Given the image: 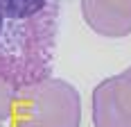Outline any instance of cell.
Masks as SVG:
<instances>
[{"mask_svg":"<svg viewBox=\"0 0 131 127\" xmlns=\"http://www.w3.org/2000/svg\"><path fill=\"white\" fill-rule=\"evenodd\" d=\"M59 32V0H52L39 16L5 21L0 37V79L23 91L50 77L54 43Z\"/></svg>","mask_w":131,"mask_h":127,"instance_id":"6da1fadb","label":"cell"},{"mask_svg":"<svg viewBox=\"0 0 131 127\" xmlns=\"http://www.w3.org/2000/svg\"><path fill=\"white\" fill-rule=\"evenodd\" d=\"M14 114V127H79L81 98L70 82L48 77L18 91Z\"/></svg>","mask_w":131,"mask_h":127,"instance_id":"7a4b0ae2","label":"cell"},{"mask_svg":"<svg viewBox=\"0 0 131 127\" xmlns=\"http://www.w3.org/2000/svg\"><path fill=\"white\" fill-rule=\"evenodd\" d=\"M93 125L131 127V77L118 73L93 89Z\"/></svg>","mask_w":131,"mask_h":127,"instance_id":"3957f363","label":"cell"},{"mask_svg":"<svg viewBox=\"0 0 131 127\" xmlns=\"http://www.w3.org/2000/svg\"><path fill=\"white\" fill-rule=\"evenodd\" d=\"M81 16L95 34L108 39L131 34V0H81Z\"/></svg>","mask_w":131,"mask_h":127,"instance_id":"277c9868","label":"cell"},{"mask_svg":"<svg viewBox=\"0 0 131 127\" xmlns=\"http://www.w3.org/2000/svg\"><path fill=\"white\" fill-rule=\"evenodd\" d=\"M52 0H0V14L5 21H27L39 16Z\"/></svg>","mask_w":131,"mask_h":127,"instance_id":"5b68a950","label":"cell"},{"mask_svg":"<svg viewBox=\"0 0 131 127\" xmlns=\"http://www.w3.org/2000/svg\"><path fill=\"white\" fill-rule=\"evenodd\" d=\"M16 95H18V91L12 89L7 82L0 79V123L14 116V102H16Z\"/></svg>","mask_w":131,"mask_h":127,"instance_id":"8992f818","label":"cell"},{"mask_svg":"<svg viewBox=\"0 0 131 127\" xmlns=\"http://www.w3.org/2000/svg\"><path fill=\"white\" fill-rule=\"evenodd\" d=\"M2 30H5V18H2V14H0V37H2Z\"/></svg>","mask_w":131,"mask_h":127,"instance_id":"52a82bcc","label":"cell"},{"mask_svg":"<svg viewBox=\"0 0 131 127\" xmlns=\"http://www.w3.org/2000/svg\"><path fill=\"white\" fill-rule=\"evenodd\" d=\"M122 73H124V75H129V77H131V66H129V68H124Z\"/></svg>","mask_w":131,"mask_h":127,"instance_id":"ba28073f","label":"cell"},{"mask_svg":"<svg viewBox=\"0 0 131 127\" xmlns=\"http://www.w3.org/2000/svg\"><path fill=\"white\" fill-rule=\"evenodd\" d=\"M0 127H2V125H0Z\"/></svg>","mask_w":131,"mask_h":127,"instance_id":"9c48e42d","label":"cell"}]
</instances>
